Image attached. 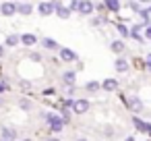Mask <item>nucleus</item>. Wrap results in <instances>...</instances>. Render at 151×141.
I'll use <instances>...</instances> for the list:
<instances>
[{"mask_svg":"<svg viewBox=\"0 0 151 141\" xmlns=\"http://www.w3.org/2000/svg\"><path fill=\"white\" fill-rule=\"evenodd\" d=\"M77 13H81V15H91L93 13V2L91 0H79V11Z\"/></svg>","mask_w":151,"mask_h":141,"instance_id":"obj_4","label":"nucleus"},{"mask_svg":"<svg viewBox=\"0 0 151 141\" xmlns=\"http://www.w3.org/2000/svg\"><path fill=\"white\" fill-rule=\"evenodd\" d=\"M60 58L66 62H73V60H77V52H73L70 48H60Z\"/></svg>","mask_w":151,"mask_h":141,"instance_id":"obj_8","label":"nucleus"},{"mask_svg":"<svg viewBox=\"0 0 151 141\" xmlns=\"http://www.w3.org/2000/svg\"><path fill=\"white\" fill-rule=\"evenodd\" d=\"M0 13H2L4 17H13L17 13V4L15 2H2V7H0Z\"/></svg>","mask_w":151,"mask_h":141,"instance_id":"obj_5","label":"nucleus"},{"mask_svg":"<svg viewBox=\"0 0 151 141\" xmlns=\"http://www.w3.org/2000/svg\"><path fill=\"white\" fill-rule=\"evenodd\" d=\"M31 11H33L31 2H21V4H17V13H21V15H31Z\"/></svg>","mask_w":151,"mask_h":141,"instance_id":"obj_12","label":"nucleus"},{"mask_svg":"<svg viewBox=\"0 0 151 141\" xmlns=\"http://www.w3.org/2000/svg\"><path fill=\"white\" fill-rule=\"evenodd\" d=\"M99 87H101V83H97V81H89V83L85 85V89H87L89 93H95V91H99Z\"/></svg>","mask_w":151,"mask_h":141,"instance_id":"obj_18","label":"nucleus"},{"mask_svg":"<svg viewBox=\"0 0 151 141\" xmlns=\"http://www.w3.org/2000/svg\"><path fill=\"white\" fill-rule=\"evenodd\" d=\"M87 110H89V100L79 98V100L73 102V112H75V114H85Z\"/></svg>","mask_w":151,"mask_h":141,"instance_id":"obj_2","label":"nucleus"},{"mask_svg":"<svg viewBox=\"0 0 151 141\" xmlns=\"http://www.w3.org/2000/svg\"><path fill=\"white\" fill-rule=\"evenodd\" d=\"M25 141H29V139H25Z\"/></svg>","mask_w":151,"mask_h":141,"instance_id":"obj_35","label":"nucleus"},{"mask_svg":"<svg viewBox=\"0 0 151 141\" xmlns=\"http://www.w3.org/2000/svg\"><path fill=\"white\" fill-rule=\"evenodd\" d=\"M54 13H56V15H58L60 19H68L73 11H70L68 7H62L60 2H56V0H54Z\"/></svg>","mask_w":151,"mask_h":141,"instance_id":"obj_3","label":"nucleus"},{"mask_svg":"<svg viewBox=\"0 0 151 141\" xmlns=\"http://www.w3.org/2000/svg\"><path fill=\"white\" fill-rule=\"evenodd\" d=\"M44 118H46V122L50 124V131H52V133H60V131H62V127H64V120L60 118V114L48 112V114H44Z\"/></svg>","mask_w":151,"mask_h":141,"instance_id":"obj_1","label":"nucleus"},{"mask_svg":"<svg viewBox=\"0 0 151 141\" xmlns=\"http://www.w3.org/2000/svg\"><path fill=\"white\" fill-rule=\"evenodd\" d=\"M118 31H120V35H122V38H130V33H128V29H126L124 25H118Z\"/></svg>","mask_w":151,"mask_h":141,"instance_id":"obj_21","label":"nucleus"},{"mask_svg":"<svg viewBox=\"0 0 151 141\" xmlns=\"http://www.w3.org/2000/svg\"><path fill=\"white\" fill-rule=\"evenodd\" d=\"M35 42H37V38H35V35H31V33L21 35V44H25V46H33Z\"/></svg>","mask_w":151,"mask_h":141,"instance_id":"obj_16","label":"nucleus"},{"mask_svg":"<svg viewBox=\"0 0 151 141\" xmlns=\"http://www.w3.org/2000/svg\"><path fill=\"white\" fill-rule=\"evenodd\" d=\"M126 106H128L132 112H141V110H143V102H141L139 98H130V100L126 102Z\"/></svg>","mask_w":151,"mask_h":141,"instance_id":"obj_9","label":"nucleus"},{"mask_svg":"<svg viewBox=\"0 0 151 141\" xmlns=\"http://www.w3.org/2000/svg\"><path fill=\"white\" fill-rule=\"evenodd\" d=\"M40 15H44V17H48V15H52L54 13V0H48V2H40Z\"/></svg>","mask_w":151,"mask_h":141,"instance_id":"obj_6","label":"nucleus"},{"mask_svg":"<svg viewBox=\"0 0 151 141\" xmlns=\"http://www.w3.org/2000/svg\"><path fill=\"white\" fill-rule=\"evenodd\" d=\"M106 9H110L112 13H118L120 11V0H104Z\"/></svg>","mask_w":151,"mask_h":141,"instance_id":"obj_14","label":"nucleus"},{"mask_svg":"<svg viewBox=\"0 0 151 141\" xmlns=\"http://www.w3.org/2000/svg\"><path fill=\"white\" fill-rule=\"evenodd\" d=\"M2 102H4V100H0V106H2Z\"/></svg>","mask_w":151,"mask_h":141,"instance_id":"obj_33","label":"nucleus"},{"mask_svg":"<svg viewBox=\"0 0 151 141\" xmlns=\"http://www.w3.org/2000/svg\"><path fill=\"white\" fill-rule=\"evenodd\" d=\"M2 141H4V139H2Z\"/></svg>","mask_w":151,"mask_h":141,"instance_id":"obj_36","label":"nucleus"},{"mask_svg":"<svg viewBox=\"0 0 151 141\" xmlns=\"http://www.w3.org/2000/svg\"><path fill=\"white\" fill-rule=\"evenodd\" d=\"M145 62H147V69L151 71V54H147V58H145Z\"/></svg>","mask_w":151,"mask_h":141,"instance_id":"obj_25","label":"nucleus"},{"mask_svg":"<svg viewBox=\"0 0 151 141\" xmlns=\"http://www.w3.org/2000/svg\"><path fill=\"white\" fill-rule=\"evenodd\" d=\"M91 23H93V25H99V23H101V17H95V19L91 21Z\"/></svg>","mask_w":151,"mask_h":141,"instance_id":"obj_26","label":"nucleus"},{"mask_svg":"<svg viewBox=\"0 0 151 141\" xmlns=\"http://www.w3.org/2000/svg\"><path fill=\"white\" fill-rule=\"evenodd\" d=\"M112 52H116V54H120V52H124V42H120V40H116V42H112Z\"/></svg>","mask_w":151,"mask_h":141,"instance_id":"obj_19","label":"nucleus"},{"mask_svg":"<svg viewBox=\"0 0 151 141\" xmlns=\"http://www.w3.org/2000/svg\"><path fill=\"white\" fill-rule=\"evenodd\" d=\"M21 108H23V110H31V102L23 100V102H21Z\"/></svg>","mask_w":151,"mask_h":141,"instance_id":"obj_23","label":"nucleus"},{"mask_svg":"<svg viewBox=\"0 0 151 141\" xmlns=\"http://www.w3.org/2000/svg\"><path fill=\"white\" fill-rule=\"evenodd\" d=\"M114 67H116V71H118V73H126V71H128V62H126L124 58H118Z\"/></svg>","mask_w":151,"mask_h":141,"instance_id":"obj_17","label":"nucleus"},{"mask_svg":"<svg viewBox=\"0 0 151 141\" xmlns=\"http://www.w3.org/2000/svg\"><path fill=\"white\" fill-rule=\"evenodd\" d=\"M124 141H134V139H132V137H126V139H124Z\"/></svg>","mask_w":151,"mask_h":141,"instance_id":"obj_29","label":"nucleus"},{"mask_svg":"<svg viewBox=\"0 0 151 141\" xmlns=\"http://www.w3.org/2000/svg\"><path fill=\"white\" fill-rule=\"evenodd\" d=\"M68 9H70V11H79V0H70Z\"/></svg>","mask_w":151,"mask_h":141,"instance_id":"obj_22","label":"nucleus"},{"mask_svg":"<svg viewBox=\"0 0 151 141\" xmlns=\"http://www.w3.org/2000/svg\"><path fill=\"white\" fill-rule=\"evenodd\" d=\"M101 87H104L106 91H116V89H118V81H116V79H106V81L101 83Z\"/></svg>","mask_w":151,"mask_h":141,"instance_id":"obj_13","label":"nucleus"},{"mask_svg":"<svg viewBox=\"0 0 151 141\" xmlns=\"http://www.w3.org/2000/svg\"><path fill=\"white\" fill-rule=\"evenodd\" d=\"M9 89V85L4 83V81H0V93H2V91H6Z\"/></svg>","mask_w":151,"mask_h":141,"instance_id":"obj_24","label":"nucleus"},{"mask_svg":"<svg viewBox=\"0 0 151 141\" xmlns=\"http://www.w3.org/2000/svg\"><path fill=\"white\" fill-rule=\"evenodd\" d=\"M4 54V46H0V56H2Z\"/></svg>","mask_w":151,"mask_h":141,"instance_id":"obj_28","label":"nucleus"},{"mask_svg":"<svg viewBox=\"0 0 151 141\" xmlns=\"http://www.w3.org/2000/svg\"><path fill=\"white\" fill-rule=\"evenodd\" d=\"M19 42H21V35H15V33H13V35L6 38V46H17Z\"/></svg>","mask_w":151,"mask_h":141,"instance_id":"obj_20","label":"nucleus"},{"mask_svg":"<svg viewBox=\"0 0 151 141\" xmlns=\"http://www.w3.org/2000/svg\"><path fill=\"white\" fill-rule=\"evenodd\" d=\"M145 35H147V38L151 40V25H147V31H145Z\"/></svg>","mask_w":151,"mask_h":141,"instance_id":"obj_27","label":"nucleus"},{"mask_svg":"<svg viewBox=\"0 0 151 141\" xmlns=\"http://www.w3.org/2000/svg\"><path fill=\"white\" fill-rule=\"evenodd\" d=\"M2 139H4V141H15V139H17V129L4 127V129H2Z\"/></svg>","mask_w":151,"mask_h":141,"instance_id":"obj_10","label":"nucleus"},{"mask_svg":"<svg viewBox=\"0 0 151 141\" xmlns=\"http://www.w3.org/2000/svg\"><path fill=\"white\" fill-rule=\"evenodd\" d=\"M42 46H44L46 50H60L58 44H56L54 40H50V38H44V40H42Z\"/></svg>","mask_w":151,"mask_h":141,"instance_id":"obj_15","label":"nucleus"},{"mask_svg":"<svg viewBox=\"0 0 151 141\" xmlns=\"http://www.w3.org/2000/svg\"><path fill=\"white\" fill-rule=\"evenodd\" d=\"M75 79H77L75 71H66V73H62V81H64L68 87H73V85H75Z\"/></svg>","mask_w":151,"mask_h":141,"instance_id":"obj_11","label":"nucleus"},{"mask_svg":"<svg viewBox=\"0 0 151 141\" xmlns=\"http://www.w3.org/2000/svg\"><path fill=\"white\" fill-rule=\"evenodd\" d=\"M149 15H151V7H149Z\"/></svg>","mask_w":151,"mask_h":141,"instance_id":"obj_34","label":"nucleus"},{"mask_svg":"<svg viewBox=\"0 0 151 141\" xmlns=\"http://www.w3.org/2000/svg\"><path fill=\"white\" fill-rule=\"evenodd\" d=\"M139 2H151V0H139Z\"/></svg>","mask_w":151,"mask_h":141,"instance_id":"obj_30","label":"nucleus"},{"mask_svg":"<svg viewBox=\"0 0 151 141\" xmlns=\"http://www.w3.org/2000/svg\"><path fill=\"white\" fill-rule=\"evenodd\" d=\"M77 141H87V139H77Z\"/></svg>","mask_w":151,"mask_h":141,"instance_id":"obj_32","label":"nucleus"},{"mask_svg":"<svg viewBox=\"0 0 151 141\" xmlns=\"http://www.w3.org/2000/svg\"><path fill=\"white\" fill-rule=\"evenodd\" d=\"M48 141H58V139H54V137H52V139H48Z\"/></svg>","mask_w":151,"mask_h":141,"instance_id":"obj_31","label":"nucleus"},{"mask_svg":"<svg viewBox=\"0 0 151 141\" xmlns=\"http://www.w3.org/2000/svg\"><path fill=\"white\" fill-rule=\"evenodd\" d=\"M132 124L137 127V131H141V133H147V135H151V124H149V122H143L141 118H137V116H134V118H132Z\"/></svg>","mask_w":151,"mask_h":141,"instance_id":"obj_7","label":"nucleus"}]
</instances>
